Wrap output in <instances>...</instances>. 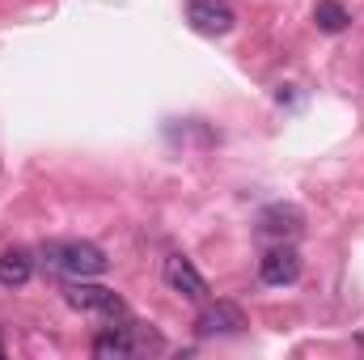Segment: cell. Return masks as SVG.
I'll return each mask as SVG.
<instances>
[{
	"mask_svg": "<svg viewBox=\"0 0 364 360\" xmlns=\"http://www.w3.org/2000/svg\"><path fill=\"white\" fill-rule=\"evenodd\" d=\"M43 255L51 259L55 271H68L73 280H90V275H102V271L110 268V259L93 242H51Z\"/></svg>",
	"mask_w": 364,
	"mask_h": 360,
	"instance_id": "1",
	"label": "cell"
},
{
	"mask_svg": "<svg viewBox=\"0 0 364 360\" xmlns=\"http://www.w3.org/2000/svg\"><path fill=\"white\" fill-rule=\"evenodd\" d=\"M64 301H68L73 309H81V314L102 318V322H119V318H127V305H123V297H119L114 288H102V284L73 280V284L64 288Z\"/></svg>",
	"mask_w": 364,
	"mask_h": 360,
	"instance_id": "2",
	"label": "cell"
},
{
	"mask_svg": "<svg viewBox=\"0 0 364 360\" xmlns=\"http://www.w3.org/2000/svg\"><path fill=\"white\" fill-rule=\"evenodd\" d=\"M149 348H161V339L153 331H144L140 322H123V327H106L97 339H93V356L102 360H119V356H136V352H149Z\"/></svg>",
	"mask_w": 364,
	"mask_h": 360,
	"instance_id": "3",
	"label": "cell"
},
{
	"mask_svg": "<svg viewBox=\"0 0 364 360\" xmlns=\"http://www.w3.org/2000/svg\"><path fill=\"white\" fill-rule=\"evenodd\" d=\"M186 21L199 30V34H208V38H220V34H229L233 30V9L225 4V0H191L186 4Z\"/></svg>",
	"mask_w": 364,
	"mask_h": 360,
	"instance_id": "4",
	"label": "cell"
},
{
	"mask_svg": "<svg viewBox=\"0 0 364 360\" xmlns=\"http://www.w3.org/2000/svg\"><path fill=\"white\" fill-rule=\"evenodd\" d=\"M301 229H305V212H301L296 203H272V208H263V216H259V233H263V238H275V242L301 238Z\"/></svg>",
	"mask_w": 364,
	"mask_h": 360,
	"instance_id": "5",
	"label": "cell"
},
{
	"mask_svg": "<svg viewBox=\"0 0 364 360\" xmlns=\"http://www.w3.org/2000/svg\"><path fill=\"white\" fill-rule=\"evenodd\" d=\"M166 284H170L178 297L195 301V305H203V301H208V280L195 271L191 259H182V255H170V259H166Z\"/></svg>",
	"mask_w": 364,
	"mask_h": 360,
	"instance_id": "6",
	"label": "cell"
},
{
	"mask_svg": "<svg viewBox=\"0 0 364 360\" xmlns=\"http://www.w3.org/2000/svg\"><path fill=\"white\" fill-rule=\"evenodd\" d=\"M242 327H246V318H242V309L229 305V301H216V305L203 301V309H199V318H195V331H199L203 339H212V335H237Z\"/></svg>",
	"mask_w": 364,
	"mask_h": 360,
	"instance_id": "7",
	"label": "cell"
},
{
	"mask_svg": "<svg viewBox=\"0 0 364 360\" xmlns=\"http://www.w3.org/2000/svg\"><path fill=\"white\" fill-rule=\"evenodd\" d=\"M259 275H263V284H275V288H284V284H296L301 280V255L292 250V246H275L263 255V263H259Z\"/></svg>",
	"mask_w": 364,
	"mask_h": 360,
	"instance_id": "8",
	"label": "cell"
},
{
	"mask_svg": "<svg viewBox=\"0 0 364 360\" xmlns=\"http://www.w3.org/2000/svg\"><path fill=\"white\" fill-rule=\"evenodd\" d=\"M30 275H34V259L26 250H4L0 255V284L4 288H21V284H30Z\"/></svg>",
	"mask_w": 364,
	"mask_h": 360,
	"instance_id": "9",
	"label": "cell"
},
{
	"mask_svg": "<svg viewBox=\"0 0 364 360\" xmlns=\"http://www.w3.org/2000/svg\"><path fill=\"white\" fill-rule=\"evenodd\" d=\"M348 21H352V13L339 0H318L314 4V26L322 34H339V30H348Z\"/></svg>",
	"mask_w": 364,
	"mask_h": 360,
	"instance_id": "10",
	"label": "cell"
},
{
	"mask_svg": "<svg viewBox=\"0 0 364 360\" xmlns=\"http://www.w3.org/2000/svg\"><path fill=\"white\" fill-rule=\"evenodd\" d=\"M0 356H4V348H0Z\"/></svg>",
	"mask_w": 364,
	"mask_h": 360,
	"instance_id": "11",
	"label": "cell"
}]
</instances>
